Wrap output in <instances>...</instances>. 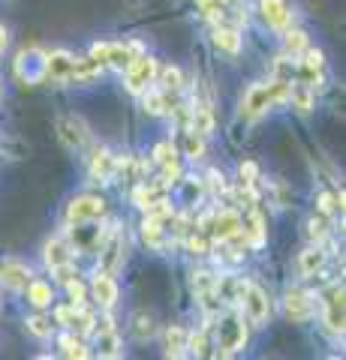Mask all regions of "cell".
<instances>
[{"instance_id": "cell-1", "label": "cell", "mask_w": 346, "mask_h": 360, "mask_svg": "<svg viewBox=\"0 0 346 360\" xmlns=\"http://www.w3.org/2000/svg\"><path fill=\"white\" fill-rule=\"evenodd\" d=\"M286 96H289V84L286 82H277V78H274L271 84H253L247 90V96H244V115L256 117V115H262L268 105L286 103Z\"/></svg>"}, {"instance_id": "cell-2", "label": "cell", "mask_w": 346, "mask_h": 360, "mask_svg": "<svg viewBox=\"0 0 346 360\" xmlns=\"http://www.w3.org/2000/svg\"><path fill=\"white\" fill-rule=\"evenodd\" d=\"M139 42H97L91 49V58L99 63H109L115 70H127L130 60L139 58Z\"/></svg>"}, {"instance_id": "cell-3", "label": "cell", "mask_w": 346, "mask_h": 360, "mask_svg": "<svg viewBox=\"0 0 346 360\" xmlns=\"http://www.w3.org/2000/svg\"><path fill=\"white\" fill-rule=\"evenodd\" d=\"M247 342V330H244V319L238 312H229L226 319L220 321V354H235L238 348H244Z\"/></svg>"}, {"instance_id": "cell-4", "label": "cell", "mask_w": 346, "mask_h": 360, "mask_svg": "<svg viewBox=\"0 0 346 360\" xmlns=\"http://www.w3.org/2000/svg\"><path fill=\"white\" fill-rule=\"evenodd\" d=\"M157 60L154 58H139L136 60H130L127 66V75H124V82H127V90H132V94H142V90H148V84L157 78Z\"/></svg>"}, {"instance_id": "cell-5", "label": "cell", "mask_w": 346, "mask_h": 360, "mask_svg": "<svg viewBox=\"0 0 346 360\" xmlns=\"http://www.w3.org/2000/svg\"><path fill=\"white\" fill-rule=\"evenodd\" d=\"M16 75L21 78V82L27 84H37L46 78V54L30 49V51H21L18 60H16Z\"/></svg>"}, {"instance_id": "cell-6", "label": "cell", "mask_w": 346, "mask_h": 360, "mask_svg": "<svg viewBox=\"0 0 346 360\" xmlns=\"http://www.w3.org/2000/svg\"><path fill=\"white\" fill-rule=\"evenodd\" d=\"M106 213V201L97 198V195H79L66 210V219L82 225V222H91V219H99Z\"/></svg>"}, {"instance_id": "cell-7", "label": "cell", "mask_w": 346, "mask_h": 360, "mask_svg": "<svg viewBox=\"0 0 346 360\" xmlns=\"http://www.w3.org/2000/svg\"><path fill=\"white\" fill-rule=\"evenodd\" d=\"M241 303H244V309H247L253 324H265L268 321V312H271V309H268V297H265V291L259 285L247 283V291H244Z\"/></svg>"}, {"instance_id": "cell-8", "label": "cell", "mask_w": 346, "mask_h": 360, "mask_svg": "<svg viewBox=\"0 0 346 360\" xmlns=\"http://www.w3.org/2000/svg\"><path fill=\"white\" fill-rule=\"evenodd\" d=\"M322 307H326V324H328V330L343 333V285H331L326 300H322Z\"/></svg>"}, {"instance_id": "cell-9", "label": "cell", "mask_w": 346, "mask_h": 360, "mask_svg": "<svg viewBox=\"0 0 346 360\" xmlns=\"http://www.w3.org/2000/svg\"><path fill=\"white\" fill-rule=\"evenodd\" d=\"M241 217L235 210H220L214 213V222H211V229H214V238L223 243V240H235L241 238Z\"/></svg>"}, {"instance_id": "cell-10", "label": "cell", "mask_w": 346, "mask_h": 360, "mask_svg": "<svg viewBox=\"0 0 346 360\" xmlns=\"http://www.w3.org/2000/svg\"><path fill=\"white\" fill-rule=\"evenodd\" d=\"M286 315L292 321H307L310 315H314V295H307V291H301V288H292L286 295Z\"/></svg>"}, {"instance_id": "cell-11", "label": "cell", "mask_w": 346, "mask_h": 360, "mask_svg": "<svg viewBox=\"0 0 346 360\" xmlns=\"http://www.w3.org/2000/svg\"><path fill=\"white\" fill-rule=\"evenodd\" d=\"M58 132H61L63 144H70V148H82V144L87 141V127H85V120L75 117V115L61 117V120H58Z\"/></svg>"}, {"instance_id": "cell-12", "label": "cell", "mask_w": 346, "mask_h": 360, "mask_svg": "<svg viewBox=\"0 0 346 360\" xmlns=\"http://www.w3.org/2000/svg\"><path fill=\"white\" fill-rule=\"evenodd\" d=\"M73 54L66 51H51L46 54V78L51 82H66V78H73Z\"/></svg>"}, {"instance_id": "cell-13", "label": "cell", "mask_w": 346, "mask_h": 360, "mask_svg": "<svg viewBox=\"0 0 346 360\" xmlns=\"http://www.w3.org/2000/svg\"><path fill=\"white\" fill-rule=\"evenodd\" d=\"M46 264L51 270H61L66 264H73V246L66 238H51L46 243Z\"/></svg>"}, {"instance_id": "cell-14", "label": "cell", "mask_w": 346, "mask_h": 360, "mask_svg": "<svg viewBox=\"0 0 346 360\" xmlns=\"http://www.w3.org/2000/svg\"><path fill=\"white\" fill-rule=\"evenodd\" d=\"M0 283L13 291H21L30 283V270L21 264V262H4L0 264Z\"/></svg>"}, {"instance_id": "cell-15", "label": "cell", "mask_w": 346, "mask_h": 360, "mask_svg": "<svg viewBox=\"0 0 346 360\" xmlns=\"http://www.w3.org/2000/svg\"><path fill=\"white\" fill-rule=\"evenodd\" d=\"M259 9H262V18L271 27L280 30V27L289 25V6H286V0H259Z\"/></svg>"}, {"instance_id": "cell-16", "label": "cell", "mask_w": 346, "mask_h": 360, "mask_svg": "<svg viewBox=\"0 0 346 360\" xmlns=\"http://www.w3.org/2000/svg\"><path fill=\"white\" fill-rule=\"evenodd\" d=\"M115 156H111L109 150H97L91 156V177L99 180V184H109L111 177H115Z\"/></svg>"}, {"instance_id": "cell-17", "label": "cell", "mask_w": 346, "mask_h": 360, "mask_svg": "<svg viewBox=\"0 0 346 360\" xmlns=\"http://www.w3.org/2000/svg\"><path fill=\"white\" fill-rule=\"evenodd\" d=\"M91 291H94L97 303H103V307H111V303L118 300V285H115V279H111L109 274H97Z\"/></svg>"}, {"instance_id": "cell-18", "label": "cell", "mask_w": 346, "mask_h": 360, "mask_svg": "<svg viewBox=\"0 0 346 360\" xmlns=\"http://www.w3.org/2000/svg\"><path fill=\"white\" fill-rule=\"evenodd\" d=\"M289 84H292V82H289ZM289 103H292L298 111H310V108H314V87H310V84H304V82H295L292 87H289Z\"/></svg>"}, {"instance_id": "cell-19", "label": "cell", "mask_w": 346, "mask_h": 360, "mask_svg": "<svg viewBox=\"0 0 346 360\" xmlns=\"http://www.w3.org/2000/svg\"><path fill=\"white\" fill-rule=\"evenodd\" d=\"M322 264H326V252H322L319 246H307V250L301 252V258H298V267H301V274L304 276H314L316 270H322Z\"/></svg>"}, {"instance_id": "cell-20", "label": "cell", "mask_w": 346, "mask_h": 360, "mask_svg": "<svg viewBox=\"0 0 346 360\" xmlns=\"http://www.w3.org/2000/svg\"><path fill=\"white\" fill-rule=\"evenodd\" d=\"M25 291H27V300L33 303V307H49V303L54 300L51 285L49 283H39V279H30V283L25 285Z\"/></svg>"}, {"instance_id": "cell-21", "label": "cell", "mask_w": 346, "mask_h": 360, "mask_svg": "<svg viewBox=\"0 0 346 360\" xmlns=\"http://www.w3.org/2000/svg\"><path fill=\"white\" fill-rule=\"evenodd\" d=\"M214 45L223 51H229V54H238L241 51V37H238V30H232V27H217L214 30Z\"/></svg>"}, {"instance_id": "cell-22", "label": "cell", "mask_w": 346, "mask_h": 360, "mask_svg": "<svg viewBox=\"0 0 346 360\" xmlns=\"http://www.w3.org/2000/svg\"><path fill=\"white\" fill-rule=\"evenodd\" d=\"M99 70H103V63L94 60V58L73 60V78H79V82H91L94 75H99Z\"/></svg>"}, {"instance_id": "cell-23", "label": "cell", "mask_w": 346, "mask_h": 360, "mask_svg": "<svg viewBox=\"0 0 346 360\" xmlns=\"http://www.w3.org/2000/svg\"><path fill=\"white\" fill-rule=\"evenodd\" d=\"M214 129V117H211L208 108H193V117H190V132L196 135H211Z\"/></svg>"}, {"instance_id": "cell-24", "label": "cell", "mask_w": 346, "mask_h": 360, "mask_svg": "<svg viewBox=\"0 0 346 360\" xmlns=\"http://www.w3.org/2000/svg\"><path fill=\"white\" fill-rule=\"evenodd\" d=\"M187 348V333L181 328H169L166 330V354L169 357H181Z\"/></svg>"}, {"instance_id": "cell-25", "label": "cell", "mask_w": 346, "mask_h": 360, "mask_svg": "<svg viewBox=\"0 0 346 360\" xmlns=\"http://www.w3.org/2000/svg\"><path fill=\"white\" fill-rule=\"evenodd\" d=\"M241 231H247V240H250V246H262V240H265V222H262V217L259 213H250V225L244 229L241 225Z\"/></svg>"}, {"instance_id": "cell-26", "label": "cell", "mask_w": 346, "mask_h": 360, "mask_svg": "<svg viewBox=\"0 0 346 360\" xmlns=\"http://www.w3.org/2000/svg\"><path fill=\"white\" fill-rule=\"evenodd\" d=\"M144 111H151V115H163V111H169L166 90H148V94H144Z\"/></svg>"}, {"instance_id": "cell-27", "label": "cell", "mask_w": 346, "mask_h": 360, "mask_svg": "<svg viewBox=\"0 0 346 360\" xmlns=\"http://www.w3.org/2000/svg\"><path fill=\"white\" fill-rule=\"evenodd\" d=\"M142 234H144V240H148L151 246H160V243H163V219L144 217V225H142Z\"/></svg>"}, {"instance_id": "cell-28", "label": "cell", "mask_w": 346, "mask_h": 360, "mask_svg": "<svg viewBox=\"0 0 346 360\" xmlns=\"http://www.w3.org/2000/svg\"><path fill=\"white\" fill-rule=\"evenodd\" d=\"M99 354L103 357H118V336L111 328H103V333H99Z\"/></svg>"}, {"instance_id": "cell-29", "label": "cell", "mask_w": 346, "mask_h": 360, "mask_svg": "<svg viewBox=\"0 0 346 360\" xmlns=\"http://www.w3.org/2000/svg\"><path fill=\"white\" fill-rule=\"evenodd\" d=\"M193 288H196V295H208V291H217V276L208 274V270H199V274H193Z\"/></svg>"}, {"instance_id": "cell-30", "label": "cell", "mask_w": 346, "mask_h": 360, "mask_svg": "<svg viewBox=\"0 0 346 360\" xmlns=\"http://www.w3.org/2000/svg\"><path fill=\"white\" fill-rule=\"evenodd\" d=\"M304 49H307V33L304 30H289L286 33V51L301 54Z\"/></svg>"}, {"instance_id": "cell-31", "label": "cell", "mask_w": 346, "mask_h": 360, "mask_svg": "<svg viewBox=\"0 0 346 360\" xmlns=\"http://www.w3.org/2000/svg\"><path fill=\"white\" fill-rule=\"evenodd\" d=\"M157 72H160L163 90H178V87H181V70H175V66H166V70H157Z\"/></svg>"}, {"instance_id": "cell-32", "label": "cell", "mask_w": 346, "mask_h": 360, "mask_svg": "<svg viewBox=\"0 0 346 360\" xmlns=\"http://www.w3.org/2000/svg\"><path fill=\"white\" fill-rule=\"evenodd\" d=\"M61 348H63V354H66V357H87L85 345H82V342H75L73 336H61Z\"/></svg>"}, {"instance_id": "cell-33", "label": "cell", "mask_w": 346, "mask_h": 360, "mask_svg": "<svg viewBox=\"0 0 346 360\" xmlns=\"http://www.w3.org/2000/svg\"><path fill=\"white\" fill-rule=\"evenodd\" d=\"M27 330H30L33 336H49V333H51V321L42 319V315H37V319L27 321Z\"/></svg>"}, {"instance_id": "cell-34", "label": "cell", "mask_w": 346, "mask_h": 360, "mask_svg": "<svg viewBox=\"0 0 346 360\" xmlns=\"http://www.w3.org/2000/svg\"><path fill=\"white\" fill-rule=\"evenodd\" d=\"M205 150V144H202V135H196V132H187V156H193V160H199Z\"/></svg>"}, {"instance_id": "cell-35", "label": "cell", "mask_w": 346, "mask_h": 360, "mask_svg": "<svg viewBox=\"0 0 346 360\" xmlns=\"http://www.w3.org/2000/svg\"><path fill=\"white\" fill-rule=\"evenodd\" d=\"M205 342H208L205 330H199V333H190V336H187V348H190L193 354H205Z\"/></svg>"}, {"instance_id": "cell-36", "label": "cell", "mask_w": 346, "mask_h": 360, "mask_svg": "<svg viewBox=\"0 0 346 360\" xmlns=\"http://www.w3.org/2000/svg\"><path fill=\"white\" fill-rule=\"evenodd\" d=\"M326 231H328L326 219H310L307 222V238L310 240H322V238H326Z\"/></svg>"}, {"instance_id": "cell-37", "label": "cell", "mask_w": 346, "mask_h": 360, "mask_svg": "<svg viewBox=\"0 0 346 360\" xmlns=\"http://www.w3.org/2000/svg\"><path fill=\"white\" fill-rule=\"evenodd\" d=\"M187 250L196 252V255H205L208 252V243H205L202 234H190V238H187Z\"/></svg>"}, {"instance_id": "cell-38", "label": "cell", "mask_w": 346, "mask_h": 360, "mask_svg": "<svg viewBox=\"0 0 346 360\" xmlns=\"http://www.w3.org/2000/svg\"><path fill=\"white\" fill-rule=\"evenodd\" d=\"M334 207H338V198H334L331 193H322L319 195V210L328 217V213H334Z\"/></svg>"}, {"instance_id": "cell-39", "label": "cell", "mask_w": 346, "mask_h": 360, "mask_svg": "<svg viewBox=\"0 0 346 360\" xmlns=\"http://www.w3.org/2000/svg\"><path fill=\"white\" fill-rule=\"evenodd\" d=\"M66 288H70V297H73V303H82V297H85V285L79 283V279H66Z\"/></svg>"}, {"instance_id": "cell-40", "label": "cell", "mask_w": 346, "mask_h": 360, "mask_svg": "<svg viewBox=\"0 0 346 360\" xmlns=\"http://www.w3.org/2000/svg\"><path fill=\"white\" fill-rule=\"evenodd\" d=\"M154 156H157V162H172L175 160V148H169V144H160V148L154 150Z\"/></svg>"}, {"instance_id": "cell-41", "label": "cell", "mask_w": 346, "mask_h": 360, "mask_svg": "<svg viewBox=\"0 0 346 360\" xmlns=\"http://www.w3.org/2000/svg\"><path fill=\"white\" fill-rule=\"evenodd\" d=\"M256 180V162H244L241 165V184H253Z\"/></svg>"}, {"instance_id": "cell-42", "label": "cell", "mask_w": 346, "mask_h": 360, "mask_svg": "<svg viewBox=\"0 0 346 360\" xmlns=\"http://www.w3.org/2000/svg\"><path fill=\"white\" fill-rule=\"evenodd\" d=\"M6 49V30H4V25H0V51Z\"/></svg>"}]
</instances>
